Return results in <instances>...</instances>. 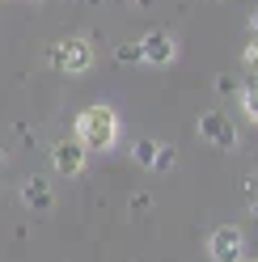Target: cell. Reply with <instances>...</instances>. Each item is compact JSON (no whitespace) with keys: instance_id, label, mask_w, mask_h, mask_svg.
Masks as SVG:
<instances>
[{"instance_id":"obj_15","label":"cell","mask_w":258,"mask_h":262,"mask_svg":"<svg viewBox=\"0 0 258 262\" xmlns=\"http://www.w3.org/2000/svg\"><path fill=\"white\" fill-rule=\"evenodd\" d=\"M30 5H42V0H30Z\"/></svg>"},{"instance_id":"obj_11","label":"cell","mask_w":258,"mask_h":262,"mask_svg":"<svg viewBox=\"0 0 258 262\" xmlns=\"http://www.w3.org/2000/svg\"><path fill=\"white\" fill-rule=\"evenodd\" d=\"M115 59H119V63H140V42H132V47H127V42L115 47Z\"/></svg>"},{"instance_id":"obj_2","label":"cell","mask_w":258,"mask_h":262,"mask_svg":"<svg viewBox=\"0 0 258 262\" xmlns=\"http://www.w3.org/2000/svg\"><path fill=\"white\" fill-rule=\"evenodd\" d=\"M47 59H51V68H59L63 76H80V72L93 68V42L85 34L63 38V42H55L51 51H47Z\"/></svg>"},{"instance_id":"obj_7","label":"cell","mask_w":258,"mask_h":262,"mask_svg":"<svg viewBox=\"0 0 258 262\" xmlns=\"http://www.w3.org/2000/svg\"><path fill=\"white\" fill-rule=\"evenodd\" d=\"M22 199H26L30 211H51L55 207V194H51V186H47V178H30V182L22 186Z\"/></svg>"},{"instance_id":"obj_3","label":"cell","mask_w":258,"mask_h":262,"mask_svg":"<svg viewBox=\"0 0 258 262\" xmlns=\"http://www.w3.org/2000/svg\"><path fill=\"white\" fill-rule=\"evenodd\" d=\"M195 131H199L203 144H212V148H220V152H237V148H241V136H237V127H233V119H229L224 110H207V114H199Z\"/></svg>"},{"instance_id":"obj_1","label":"cell","mask_w":258,"mask_h":262,"mask_svg":"<svg viewBox=\"0 0 258 262\" xmlns=\"http://www.w3.org/2000/svg\"><path fill=\"white\" fill-rule=\"evenodd\" d=\"M72 136L85 144V148L93 152H106V148H115V140H119V114L115 106H106V102H93L76 114V127H72Z\"/></svg>"},{"instance_id":"obj_9","label":"cell","mask_w":258,"mask_h":262,"mask_svg":"<svg viewBox=\"0 0 258 262\" xmlns=\"http://www.w3.org/2000/svg\"><path fill=\"white\" fill-rule=\"evenodd\" d=\"M241 110H246V119L258 127V80H250V85L241 89Z\"/></svg>"},{"instance_id":"obj_4","label":"cell","mask_w":258,"mask_h":262,"mask_svg":"<svg viewBox=\"0 0 258 262\" xmlns=\"http://www.w3.org/2000/svg\"><path fill=\"white\" fill-rule=\"evenodd\" d=\"M207 254L212 262H241L246 258V237H241L237 224H220L212 237H207Z\"/></svg>"},{"instance_id":"obj_14","label":"cell","mask_w":258,"mask_h":262,"mask_svg":"<svg viewBox=\"0 0 258 262\" xmlns=\"http://www.w3.org/2000/svg\"><path fill=\"white\" fill-rule=\"evenodd\" d=\"M241 262H258V258H241Z\"/></svg>"},{"instance_id":"obj_16","label":"cell","mask_w":258,"mask_h":262,"mask_svg":"<svg viewBox=\"0 0 258 262\" xmlns=\"http://www.w3.org/2000/svg\"><path fill=\"white\" fill-rule=\"evenodd\" d=\"M0 161H5V148H0Z\"/></svg>"},{"instance_id":"obj_6","label":"cell","mask_w":258,"mask_h":262,"mask_svg":"<svg viewBox=\"0 0 258 262\" xmlns=\"http://www.w3.org/2000/svg\"><path fill=\"white\" fill-rule=\"evenodd\" d=\"M85 144H80L76 136H68V140H59L55 148H51V165H55V173L59 178H76L80 169H85Z\"/></svg>"},{"instance_id":"obj_8","label":"cell","mask_w":258,"mask_h":262,"mask_svg":"<svg viewBox=\"0 0 258 262\" xmlns=\"http://www.w3.org/2000/svg\"><path fill=\"white\" fill-rule=\"evenodd\" d=\"M157 148H161V140H136V148H132V157H136V165H144V169H153V161H157Z\"/></svg>"},{"instance_id":"obj_10","label":"cell","mask_w":258,"mask_h":262,"mask_svg":"<svg viewBox=\"0 0 258 262\" xmlns=\"http://www.w3.org/2000/svg\"><path fill=\"white\" fill-rule=\"evenodd\" d=\"M174 165H178V152H174V144H161V148H157V161H153V169H157V173H169Z\"/></svg>"},{"instance_id":"obj_13","label":"cell","mask_w":258,"mask_h":262,"mask_svg":"<svg viewBox=\"0 0 258 262\" xmlns=\"http://www.w3.org/2000/svg\"><path fill=\"white\" fill-rule=\"evenodd\" d=\"M250 34H254V38H258V9H254V13H250Z\"/></svg>"},{"instance_id":"obj_5","label":"cell","mask_w":258,"mask_h":262,"mask_svg":"<svg viewBox=\"0 0 258 262\" xmlns=\"http://www.w3.org/2000/svg\"><path fill=\"white\" fill-rule=\"evenodd\" d=\"M178 59V42H174L165 30H148V34L140 38V63H148V68H165V63Z\"/></svg>"},{"instance_id":"obj_12","label":"cell","mask_w":258,"mask_h":262,"mask_svg":"<svg viewBox=\"0 0 258 262\" xmlns=\"http://www.w3.org/2000/svg\"><path fill=\"white\" fill-rule=\"evenodd\" d=\"M241 63H246V72H250V76L258 80V38H254V42L246 47V55H241Z\"/></svg>"}]
</instances>
